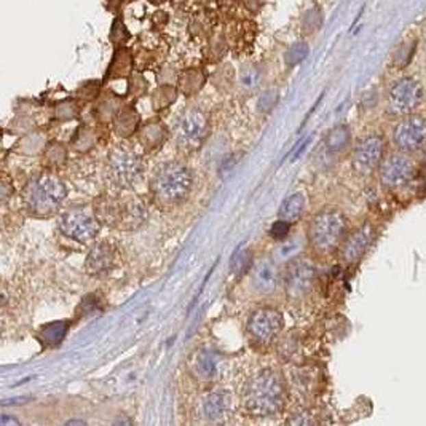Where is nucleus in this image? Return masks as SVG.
<instances>
[{
	"label": "nucleus",
	"instance_id": "1",
	"mask_svg": "<svg viewBox=\"0 0 426 426\" xmlns=\"http://www.w3.org/2000/svg\"><path fill=\"white\" fill-rule=\"evenodd\" d=\"M246 409L254 417H272L281 412L286 388L281 375L275 371H262L246 386Z\"/></svg>",
	"mask_w": 426,
	"mask_h": 426
},
{
	"label": "nucleus",
	"instance_id": "2",
	"mask_svg": "<svg viewBox=\"0 0 426 426\" xmlns=\"http://www.w3.org/2000/svg\"><path fill=\"white\" fill-rule=\"evenodd\" d=\"M193 177L190 169L182 163H166L155 173L152 193L160 206L181 205L192 190Z\"/></svg>",
	"mask_w": 426,
	"mask_h": 426
},
{
	"label": "nucleus",
	"instance_id": "3",
	"mask_svg": "<svg viewBox=\"0 0 426 426\" xmlns=\"http://www.w3.org/2000/svg\"><path fill=\"white\" fill-rule=\"evenodd\" d=\"M66 193V186L60 177L51 173H43L27 184L24 201L32 214L50 216L60 210Z\"/></svg>",
	"mask_w": 426,
	"mask_h": 426
},
{
	"label": "nucleus",
	"instance_id": "4",
	"mask_svg": "<svg viewBox=\"0 0 426 426\" xmlns=\"http://www.w3.org/2000/svg\"><path fill=\"white\" fill-rule=\"evenodd\" d=\"M347 217L337 210H326L316 214L310 222L308 241L319 254L336 251L347 235Z\"/></svg>",
	"mask_w": 426,
	"mask_h": 426
},
{
	"label": "nucleus",
	"instance_id": "5",
	"mask_svg": "<svg viewBox=\"0 0 426 426\" xmlns=\"http://www.w3.org/2000/svg\"><path fill=\"white\" fill-rule=\"evenodd\" d=\"M99 219L110 225L125 227V229H131V227L141 225L147 211L142 201L129 200V201H114V200H101V206L96 208Z\"/></svg>",
	"mask_w": 426,
	"mask_h": 426
},
{
	"label": "nucleus",
	"instance_id": "6",
	"mask_svg": "<svg viewBox=\"0 0 426 426\" xmlns=\"http://www.w3.org/2000/svg\"><path fill=\"white\" fill-rule=\"evenodd\" d=\"M423 101V86L412 77L396 80L388 91V112L396 117L410 115Z\"/></svg>",
	"mask_w": 426,
	"mask_h": 426
},
{
	"label": "nucleus",
	"instance_id": "7",
	"mask_svg": "<svg viewBox=\"0 0 426 426\" xmlns=\"http://www.w3.org/2000/svg\"><path fill=\"white\" fill-rule=\"evenodd\" d=\"M144 164L139 155L133 149H115L109 160V176L115 186L128 188L134 186L142 176Z\"/></svg>",
	"mask_w": 426,
	"mask_h": 426
},
{
	"label": "nucleus",
	"instance_id": "8",
	"mask_svg": "<svg viewBox=\"0 0 426 426\" xmlns=\"http://www.w3.org/2000/svg\"><path fill=\"white\" fill-rule=\"evenodd\" d=\"M393 144L399 152L415 153L426 147V117L405 115L393 129Z\"/></svg>",
	"mask_w": 426,
	"mask_h": 426
},
{
	"label": "nucleus",
	"instance_id": "9",
	"mask_svg": "<svg viewBox=\"0 0 426 426\" xmlns=\"http://www.w3.org/2000/svg\"><path fill=\"white\" fill-rule=\"evenodd\" d=\"M415 163L408 157V153L398 152L390 155L380 164L379 176L380 182L385 188L390 190H399L412 182L415 176Z\"/></svg>",
	"mask_w": 426,
	"mask_h": 426
},
{
	"label": "nucleus",
	"instance_id": "10",
	"mask_svg": "<svg viewBox=\"0 0 426 426\" xmlns=\"http://www.w3.org/2000/svg\"><path fill=\"white\" fill-rule=\"evenodd\" d=\"M385 141L381 136H367L358 142L351 157L353 169L360 176H371L384 162Z\"/></svg>",
	"mask_w": 426,
	"mask_h": 426
},
{
	"label": "nucleus",
	"instance_id": "11",
	"mask_svg": "<svg viewBox=\"0 0 426 426\" xmlns=\"http://www.w3.org/2000/svg\"><path fill=\"white\" fill-rule=\"evenodd\" d=\"M316 270L312 260L308 259H294L288 265L284 273L286 292L290 299H300L307 295L312 289Z\"/></svg>",
	"mask_w": 426,
	"mask_h": 426
},
{
	"label": "nucleus",
	"instance_id": "12",
	"mask_svg": "<svg viewBox=\"0 0 426 426\" xmlns=\"http://www.w3.org/2000/svg\"><path fill=\"white\" fill-rule=\"evenodd\" d=\"M284 324L283 314L275 308H260L251 314L248 331L260 343H270L281 332Z\"/></svg>",
	"mask_w": 426,
	"mask_h": 426
},
{
	"label": "nucleus",
	"instance_id": "13",
	"mask_svg": "<svg viewBox=\"0 0 426 426\" xmlns=\"http://www.w3.org/2000/svg\"><path fill=\"white\" fill-rule=\"evenodd\" d=\"M60 229L66 236L79 243H90L99 234L98 221L84 211L66 212L60 221Z\"/></svg>",
	"mask_w": 426,
	"mask_h": 426
},
{
	"label": "nucleus",
	"instance_id": "14",
	"mask_svg": "<svg viewBox=\"0 0 426 426\" xmlns=\"http://www.w3.org/2000/svg\"><path fill=\"white\" fill-rule=\"evenodd\" d=\"M208 133L206 115L198 109H190L182 115L177 125V141L187 149H198Z\"/></svg>",
	"mask_w": 426,
	"mask_h": 426
},
{
	"label": "nucleus",
	"instance_id": "15",
	"mask_svg": "<svg viewBox=\"0 0 426 426\" xmlns=\"http://www.w3.org/2000/svg\"><path fill=\"white\" fill-rule=\"evenodd\" d=\"M375 230L369 224H364L360 229H356L342 245V259L345 264H356L362 259V255L371 248L374 241Z\"/></svg>",
	"mask_w": 426,
	"mask_h": 426
},
{
	"label": "nucleus",
	"instance_id": "16",
	"mask_svg": "<svg viewBox=\"0 0 426 426\" xmlns=\"http://www.w3.org/2000/svg\"><path fill=\"white\" fill-rule=\"evenodd\" d=\"M190 367L193 375L201 381H210L216 379L219 374L221 356L219 353L211 350V348H201L198 350L190 360Z\"/></svg>",
	"mask_w": 426,
	"mask_h": 426
},
{
	"label": "nucleus",
	"instance_id": "17",
	"mask_svg": "<svg viewBox=\"0 0 426 426\" xmlns=\"http://www.w3.org/2000/svg\"><path fill=\"white\" fill-rule=\"evenodd\" d=\"M254 289L260 294H272L279 284V270L273 260L265 259L255 265L253 273Z\"/></svg>",
	"mask_w": 426,
	"mask_h": 426
},
{
	"label": "nucleus",
	"instance_id": "18",
	"mask_svg": "<svg viewBox=\"0 0 426 426\" xmlns=\"http://www.w3.org/2000/svg\"><path fill=\"white\" fill-rule=\"evenodd\" d=\"M231 409V398L225 391H214L208 394L203 401V415L206 420L211 422H221L227 415L230 414Z\"/></svg>",
	"mask_w": 426,
	"mask_h": 426
},
{
	"label": "nucleus",
	"instance_id": "19",
	"mask_svg": "<svg viewBox=\"0 0 426 426\" xmlns=\"http://www.w3.org/2000/svg\"><path fill=\"white\" fill-rule=\"evenodd\" d=\"M115 264V253L108 245H98L91 249L86 258V268L91 275H99L109 272Z\"/></svg>",
	"mask_w": 426,
	"mask_h": 426
},
{
	"label": "nucleus",
	"instance_id": "20",
	"mask_svg": "<svg viewBox=\"0 0 426 426\" xmlns=\"http://www.w3.org/2000/svg\"><path fill=\"white\" fill-rule=\"evenodd\" d=\"M164 138H166V131H164V127L162 123L152 122L144 125L139 131V141L144 144V147L147 149H155L160 147L163 144Z\"/></svg>",
	"mask_w": 426,
	"mask_h": 426
},
{
	"label": "nucleus",
	"instance_id": "21",
	"mask_svg": "<svg viewBox=\"0 0 426 426\" xmlns=\"http://www.w3.org/2000/svg\"><path fill=\"white\" fill-rule=\"evenodd\" d=\"M305 208V197L302 193H292L283 201L281 208H279V217L288 222L299 221L302 216Z\"/></svg>",
	"mask_w": 426,
	"mask_h": 426
},
{
	"label": "nucleus",
	"instance_id": "22",
	"mask_svg": "<svg viewBox=\"0 0 426 426\" xmlns=\"http://www.w3.org/2000/svg\"><path fill=\"white\" fill-rule=\"evenodd\" d=\"M139 117L133 109H123L120 110L115 117V129L120 136H129L138 129Z\"/></svg>",
	"mask_w": 426,
	"mask_h": 426
},
{
	"label": "nucleus",
	"instance_id": "23",
	"mask_svg": "<svg viewBox=\"0 0 426 426\" xmlns=\"http://www.w3.org/2000/svg\"><path fill=\"white\" fill-rule=\"evenodd\" d=\"M203 82H205V75H203L201 71L192 69L184 72L181 75V91L186 95L197 93L203 86Z\"/></svg>",
	"mask_w": 426,
	"mask_h": 426
},
{
	"label": "nucleus",
	"instance_id": "24",
	"mask_svg": "<svg viewBox=\"0 0 426 426\" xmlns=\"http://www.w3.org/2000/svg\"><path fill=\"white\" fill-rule=\"evenodd\" d=\"M231 272L235 275H245L253 267V253L248 248H240L231 258Z\"/></svg>",
	"mask_w": 426,
	"mask_h": 426
},
{
	"label": "nucleus",
	"instance_id": "25",
	"mask_svg": "<svg viewBox=\"0 0 426 426\" xmlns=\"http://www.w3.org/2000/svg\"><path fill=\"white\" fill-rule=\"evenodd\" d=\"M67 323H53L50 326L43 327L40 332V338L47 345H56L66 336Z\"/></svg>",
	"mask_w": 426,
	"mask_h": 426
},
{
	"label": "nucleus",
	"instance_id": "26",
	"mask_svg": "<svg viewBox=\"0 0 426 426\" xmlns=\"http://www.w3.org/2000/svg\"><path fill=\"white\" fill-rule=\"evenodd\" d=\"M129 67H131V60L127 50H120L117 56L114 58L112 66L109 69V75H114V79H120V77L128 75Z\"/></svg>",
	"mask_w": 426,
	"mask_h": 426
},
{
	"label": "nucleus",
	"instance_id": "27",
	"mask_svg": "<svg viewBox=\"0 0 426 426\" xmlns=\"http://www.w3.org/2000/svg\"><path fill=\"white\" fill-rule=\"evenodd\" d=\"M348 142H350V131H348L347 127H338L336 129H332L327 138V147L329 150H332V152L342 150Z\"/></svg>",
	"mask_w": 426,
	"mask_h": 426
},
{
	"label": "nucleus",
	"instance_id": "28",
	"mask_svg": "<svg viewBox=\"0 0 426 426\" xmlns=\"http://www.w3.org/2000/svg\"><path fill=\"white\" fill-rule=\"evenodd\" d=\"M241 85L245 88H255L260 82V71L255 64H246L245 67H241V74H240Z\"/></svg>",
	"mask_w": 426,
	"mask_h": 426
},
{
	"label": "nucleus",
	"instance_id": "29",
	"mask_svg": "<svg viewBox=\"0 0 426 426\" xmlns=\"http://www.w3.org/2000/svg\"><path fill=\"white\" fill-rule=\"evenodd\" d=\"M45 162L48 166L56 168L66 162V149L61 144H51L45 152Z\"/></svg>",
	"mask_w": 426,
	"mask_h": 426
},
{
	"label": "nucleus",
	"instance_id": "30",
	"mask_svg": "<svg viewBox=\"0 0 426 426\" xmlns=\"http://www.w3.org/2000/svg\"><path fill=\"white\" fill-rule=\"evenodd\" d=\"M307 55H308V45L303 42H299L290 47L289 51L286 53V62H288L289 66H297L299 62H302L305 58H307Z\"/></svg>",
	"mask_w": 426,
	"mask_h": 426
},
{
	"label": "nucleus",
	"instance_id": "31",
	"mask_svg": "<svg viewBox=\"0 0 426 426\" xmlns=\"http://www.w3.org/2000/svg\"><path fill=\"white\" fill-rule=\"evenodd\" d=\"M176 99V90H173L171 86H163V88H158L155 91V95L152 96V101L157 109L166 108Z\"/></svg>",
	"mask_w": 426,
	"mask_h": 426
},
{
	"label": "nucleus",
	"instance_id": "32",
	"mask_svg": "<svg viewBox=\"0 0 426 426\" xmlns=\"http://www.w3.org/2000/svg\"><path fill=\"white\" fill-rule=\"evenodd\" d=\"M300 241L299 240H289L286 241V243H283L279 248L277 249V253H275V258H277V260H289L292 259L295 253L300 249Z\"/></svg>",
	"mask_w": 426,
	"mask_h": 426
},
{
	"label": "nucleus",
	"instance_id": "33",
	"mask_svg": "<svg viewBox=\"0 0 426 426\" xmlns=\"http://www.w3.org/2000/svg\"><path fill=\"white\" fill-rule=\"evenodd\" d=\"M302 26L307 32L316 31L321 26V13H319V10H310V12H307V14L303 16Z\"/></svg>",
	"mask_w": 426,
	"mask_h": 426
},
{
	"label": "nucleus",
	"instance_id": "34",
	"mask_svg": "<svg viewBox=\"0 0 426 426\" xmlns=\"http://www.w3.org/2000/svg\"><path fill=\"white\" fill-rule=\"evenodd\" d=\"M110 37H112V42L117 43V45H122V43L128 40L129 34H128L127 27H125V24L120 18H117L114 21V27H112V34H110Z\"/></svg>",
	"mask_w": 426,
	"mask_h": 426
},
{
	"label": "nucleus",
	"instance_id": "35",
	"mask_svg": "<svg viewBox=\"0 0 426 426\" xmlns=\"http://www.w3.org/2000/svg\"><path fill=\"white\" fill-rule=\"evenodd\" d=\"M289 230H290V222L279 219L278 222H275V224L272 225V229H270V235H272V238L281 241V240H286V236L289 235Z\"/></svg>",
	"mask_w": 426,
	"mask_h": 426
},
{
	"label": "nucleus",
	"instance_id": "36",
	"mask_svg": "<svg viewBox=\"0 0 426 426\" xmlns=\"http://www.w3.org/2000/svg\"><path fill=\"white\" fill-rule=\"evenodd\" d=\"M278 101V93L277 91H267V93H264L262 96H260L259 103H258V108L260 112H268L270 109L275 108V104H277Z\"/></svg>",
	"mask_w": 426,
	"mask_h": 426
},
{
	"label": "nucleus",
	"instance_id": "37",
	"mask_svg": "<svg viewBox=\"0 0 426 426\" xmlns=\"http://www.w3.org/2000/svg\"><path fill=\"white\" fill-rule=\"evenodd\" d=\"M310 142H312V138H308V139H307V141H305V142H303L302 145H300V149H299V150H297V152H295V155H294V160H297V157H299V155H300V153H302L305 149H307V145H308Z\"/></svg>",
	"mask_w": 426,
	"mask_h": 426
},
{
	"label": "nucleus",
	"instance_id": "38",
	"mask_svg": "<svg viewBox=\"0 0 426 426\" xmlns=\"http://www.w3.org/2000/svg\"><path fill=\"white\" fill-rule=\"evenodd\" d=\"M8 423H14V425H19V423H18V422H16V420H14V418H8V417H7V415H3V417H2V426H8Z\"/></svg>",
	"mask_w": 426,
	"mask_h": 426
},
{
	"label": "nucleus",
	"instance_id": "39",
	"mask_svg": "<svg viewBox=\"0 0 426 426\" xmlns=\"http://www.w3.org/2000/svg\"><path fill=\"white\" fill-rule=\"evenodd\" d=\"M150 2H152V3H162V2H164V0H150Z\"/></svg>",
	"mask_w": 426,
	"mask_h": 426
}]
</instances>
